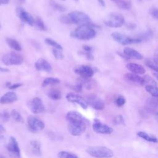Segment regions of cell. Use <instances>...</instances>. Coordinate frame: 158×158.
I'll list each match as a JSON object with an SVG mask.
<instances>
[{"label": "cell", "mask_w": 158, "mask_h": 158, "mask_svg": "<svg viewBox=\"0 0 158 158\" xmlns=\"http://www.w3.org/2000/svg\"><path fill=\"white\" fill-rule=\"evenodd\" d=\"M60 21L64 23H73L79 25H92V21L89 17L86 14L80 11H73L61 17Z\"/></svg>", "instance_id": "obj_1"}, {"label": "cell", "mask_w": 158, "mask_h": 158, "mask_svg": "<svg viewBox=\"0 0 158 158\" xmlns=\"http://www.w3.org/2000/svg\"><path fill=\"white\" fill-rule=\"evenodd\" d=\"M96 35V31L89 25H79L70 33L71 37L80 40H89L93 38Z\"/></svg>", "instance_id": "obj_2"}, {"label": "cell", "mask_w": 158, "mask_h": 158, "mask_svg": "<svg viewBox=\"0 0 158 158\" xmlns=\"http://www.w3.org/2000/svg\"><path fill=\"white\" fill-rule=\"evenodd\" d=\"M86 152L96 158H111L114 152L109 148L105 146H91L86 149Z\"/></svg>", "instance_id": "obj_3"}, {"label": "cell", "mask_w": 158, "mask_h": 158, "mask_svg": "<svg viewBox=\"0 0 158 158\" xmlns=\"http://www.w3.org/2000/svg\"><path fill=\"white\" fill-rule=\"evenodd\" d=\"M125 22L123 16L118 13L113 12L107 15L104 19L106 25L112 28H118L122 27Z\"/></svg>", "instance_id": "obj_4"}, {"label": "cell", "mask_w": 158, "mask_h": 158, "mask_svg": "<svg viewBox=\"0 0 158 158\" xmlns=\"http://www.w3.org/2000/svg\"><path fill=\"white\" fill-rule=\"evenodd\" d=\"M111 38L117 43H118L122 45H127L133 43H141L142 41L138 36L136 38H131L125 34L119 32H113L110 35Z\"/></svg>", "instance_id": "obj_5"}, {"label": "cell", "mask_w": 158, "mask_h": 158, "mask_svg": "<svg viewBox=\"0 0 158 158\" xmlns=\"http://www.w3.org/2000/svg\"><path fill=\"white\" fill-rule=\"evenodd\" d=\"M88 122H70L68 123V129L70 133L75 136L82 135L86 129Z\"/></svg>", "instance_id": "obj_6"}, {"label": "cell", "mask_w": 158, "mask_h": 158, "mask_svg": "<svg viewBox=\"0 0 158 158\" xmlns=\"http://www.w3.org/2000/svg\"><path fill=\"white\" fill-rule=\"evenodd\" d=\"M27 125L29 130L33 133L41 131L45 127L44 123L41 120L33 115H30L28 117Z\"/></svg>", "instance_id": "obj_7"}, {"label": "cell", "mask_w": 158, "mask_h": 158, "mask_svg": "<svg viewBox=\"0 0 158 158\" xmlns=\"http://www.w3.org/2000/svg\"><path fill=\"white\" fill-rule=\"evenodd\" d=\"M3 64L6 65H20L23 62V57L15 52H10L5 54L2 59Z\"/></svg>", "instance_id": "obj_8"}, {"label": "cell", "mask_w": 158, "mask_h": 158, "mask_svg": "<svg viewBox=\"0 0 158 158\" xmlns=\"http://www.w3.org/2000/svg\"><path fill=\"white\" fill-rule=\"evenodd\" d=\"M7 149L12 158H21L19 146L17 141L14 137H10L7 145Z\"/></svg>", "instance_id": "obj_9"}, {"label": "cell", "mask_w": 158, "mask_h": 158, "mask_svg": "<svg viewBox=\"0 0 158 158\" xmlns=\"http://www.w3.org/2000/svg\"><path fill=\"white\" fill-rule=\"evenodd\" d=\"M74 72L79 75L82 79H89L91 78L94 71L92 67L86 65H81L77 66L73 69Z\"/></svg>", "instance_id": "obj_10"}, {"label": "cell", "mask_w": 158, "mask_h": 158, "mask_svg": "<svg viewBox=\"0 0 158 158\" xmlns=\"http://www.w3.org/2000/svg\"><path fill=\"white\" fill-rule=\"evenodd\" d=\"M28 107L31 112L35 114L42 113L45 110L44 105L41 98L39 97L33 98L28 103Z\"/></svg>", "instance_id": "obj_11"}, {"label": "cell", "mask_w": 158, "mask_h": 158, "mask_svg": "<svg viewBox=\"0 0 158 158\" xmlns=\"http://www.w3.org/2000/svg\"><path fill=\"white\" fill-rule=\"evenodd\" d=\"M17 16L24 23L32 26L35 23V19L32 15L25 10L22 7H18L15 9Z\"/></svg>", "instance_id": "obj_12"}, {"label": "cell", "mask_w": 158, "mask_h": 158, "mask_svg": "<svg viewBox=\"0 0 158 158\" xmlns=\"http://www.w3.org/2000/svg\"><path fill=\"white\" fill-rule=\"evenodd\" d=\"M66 99L70 102L76 103L78 104L80 107H81L84 109H86L88 108V104L87 102V101L78 94L71 93H68L66 95Z\"/></svg>", "instance_id": "obj_13"}, {"label": "cell", "mask_w": 158, "mask_h": 158, "mask_svg": "<svg viewBox=\"0 0 158 158\" xmlns=\"http://www.w3.org/2000/svg\"><path fill=\"white\" fill-rule=\"evenodd\" d=\"M87 102L88 105L98 110H103L105 107L104 101L95 94L89 95L87 99Z\"/></svg>", "instance_id": "obj_14"}, {"label": "cell", "mask_w": 158, "mask_h": 158, "mask_svg": "<svg viewBox=\"0 0 158 158\" xmlns=\"http://www.w3.org/2000/svg\"><path fill=\"white\" fill-rule=\"evenodd\" d=\"M92 128L94 131L100 134H110L113 131V129L110 127L101 123L98 119L94 120Z\"/></svg>", "instance_id": "obj_15"}, {"label": "cell", "mask_w": 158, "mask_h": 158, "mask_svg": "<svg viewBox=\"0 0 158 158\" xmlns=\"http://www.w3.org/2000/svg\"><path fill=\"white\" fill-rule=\"evenodd\" d=\"M66 120L68 122H88V120L83 117L81 114L75 110H70L65 115Z\"/></svg>", "instance_id": "obj_16"}, {"label": "cell", "mask_w": 158, "mask_h": 158, "mask_svg": "<svg viewBox=\"0 0 158 158\" xmlns=\"http://www.w3.org/2000/svg\"><path fill=\"white\" fill-rule=\"evenodd\" d=\"M35 68L38 71H44L46 72H50L52 70L51 64L44 59L40 58L38 59L35 64Z\"/></svg>", "instance_id": "obj_17"}, {"label": "cell", "mask_w": 158, "mask_h": 158, "mask_svg": "<svg viewBox=\"0 0 158 158\" xmlns=\"http://www.w3.org/2000/svg\"><path fill=\"white\" fill-rule=\"evenodd\" d=\"M17 100V96L15 93L9 91L5 93L0 98V103L2 104H10Z\"/></svg>", "instance_id": "obj_18"}, {"label": "cell", "mask_w": 158, "mask_h": 158, "mask_svg": "<svg viewBox=\"0 0 158 158\" xmlns=\"http://www.w3.org/2000/svg\"><path fill=\"white\" fill-rule=\"evenodd\" d=\"M123 54L128 58L134 59L136 60H141L143 57V56L138 51L129 47H126L123 49Z\"/></svg>", "instance_id": "obj_19"}, {"label": "cell", "mask_w": 158, "mask_h": 158, "mask_svg": "<svg viewBox=\"0 0 158 158\" xmlns=\"http://www.w3.org/2000/svg\"><path fill=\"white\" fill-rule=\"evenodd\" d=\"M127 69L131 72L135 74H144L146 72L145 69L139 64H135V63H128L126 65Z\"/></svg>", "instance_id": "obj_20"}, {"label": "cell", "mask_w": 158, "mask_h": 158, "mask_svg": "<svg viewBox=\"0 0 158 158\" xmlns=\"http://www.w3.org/2000/svg\"><path fill=\"white\" fill-rule=\"evenodd\" d=\"M146 109L148 111L152 112L158 109V98H149L146 102Z\"/></svg>", "instance_id": "obj_21"}, {"label": "cell", "mask_w": 158, "mask_h": 158, "mask_svg": "<svg viewBox=\"0 0 158 158\" xmlns=\"http://www.w3.org/2000/svg\"><path fill=\"white\" fill-rule=\"evenodd\" d=\"M125 78L130 82L138 84L140 85H143V78L138 75L133 73H127L124 75Z\"/></svg>", "instance_id": "obj_22"}, {"label": "cell", "mask_w": 158, "mask_h": 158, "mask_svg": "<svg viewBox=\"0 0 158 158\" xmlns=\"http://www.w3.org/2000/svg\"><path fill=\"white\" fill-rule=\"evenodd\" d=\"M30 145L31 152L34 155L36 156H40L41 154V144L38 141L32 140L30 141Z\"/></svg>", "instance_id": "obj_23"}, {"label": "cell", "mask_w": 158, "mask_h": 158, "mask_svg": "<svg viewBox=\"0 0 158 158\" xmlns=\"http://www.w3.org/2000/svg\"><path fill=\"white\" fill-rule=\"evenodd\" d=\"M6 41L7 45L12 49L16 51H20L22 50V47L19 43L15 40L11 38H6Z\"/></svg>", "instance_id": "obj_24"}, {"label": "cell", "mask_w": 158, "mask_h": 158, "mask_svg": "<svg viewBox=\"0 0 158 158\" xmlns=\"http://www.w3.org/2000/svg\"><path fill=\"white\" fill-rule=\"evenodd\" d=\"M48 96L52 100H59L62 98L61 91L57 88H51L48 93Z\"/></svg>", "instance_id": "obj_25"}, {"label": "cell", "mask_w": 158, "mask_h": 158, "mask_svg": "<svg viewBox=\"0 0 158 158\" xmlns=\"http://www.w3.org/2000/svg\"><path fill=\"white\" fill-rule=\"evenodd\" d=\"M137 135L139 137H140V138H143V139H145L148 141L151 142V143H156L158 142V139L156 136L148 135L147 133L144 132V131L138 132Z\"/></svg>", "instance_id": "obj_26"}, {"label": "cell", "mask_w": 158, "mask_h": 158, "mask_svg": "<svg viewBox=\"0 0 158 158\" xmlns=\"http://www.w3.org/2000/svg\"><path fill=\"white\" fill-rule=\"evenodd\" d=\"M145 64L147 67L152 69V70L158 73V60L156 59H147L145 60Z\"/></svg>", "instance_id": "obj_27"}, {"label": "cell", "mask_w": 158, "mask_h": 158, "mask_svg": "<svg viewBox=\"0 0 158 158\" xmlns=\"http://www.w3.org/2000/svg\"><path fill=\"white\" fill-rule=\"evenodd\" d=\"M60 81V80L58 78H53V77H48L43 80L41 85L43 87H46L48 85H54L59 84Z\"/></svg>", "instance_id": "obj_28"}, {"label": "cell", "mask_w": 158, "mask_h": 158, "mask_svg": "<svg viewBox=\"0 0 158 158\" xmlns=\"http://www.w3.org/2000/svg\"><path fill=\"white\" fill-rule=\"evenodd\" d=\"M115 3L120 9L123 10H129L131 7V2L127 0H118Z\"/></svg>", "instance_id": "obj_29"}, {"label": "cell", "mask_w": 158, "mask_h": 158, "mask_svg": "<svg viewBox=\"0 0 158 158\" xmlns=\"http://www.w3.org/2000/svg\"><path fill=\"white\" fill-rule=\"evenodd\" d=\"M145 89L152 97L158 98V87L157 86L146 85L145 86Z\"/></svg>", "instance_id": "obj_30"}, {"label": "cell", "mask_w": 158, "mask_h": 158, "mask_svg": "<svg viewBox=\"0 0 158 158\" xmlns=\"http://www.w3.org/2000/svg\"><path fill=\"white\" fill-rule=\"evenodd\" d=\"M10 116L17 122H19V123H23L24 122L23 118L22 117V116L21 115L20 112L16 109H14L11 111Z\"/></svg>", "instance_id": "obj_31"}, {"label": "cell", "mask_w": 158, "mask_h": 158, "mask_svg": "<svg viewBox=\"0 0 158 158\" xmlns=\"http://www.w3.org/2000/svg\"><path fill=\"white\" fill-rule=\"evenodd\" d=\"M45 42H46V44H49L51 46H52L54 48H56V49H59V50H62L63 49L62 46L60 44H59L57 41H54V40H52L51 38H46L45 39Z\"/></svg>", "instance_id": "obj_32"}, {"label": "cell", "mask_w": 158, "mask_h": 158, "mask_svg": "<svg viewBox=\"0 0 158 158\" xmlns=\"http://www.w3.org/2000/svg\"><path fill=\"white\" fill-rule=\"evenodd\" d=\"M59 158H78V156L72 152H67L65 151H60L58 153L57 155Z\"/></svg>", "instance_id": "obj_33"}, {"label": "cell", "mask_w": 158, "mask_h": 158, "mask_svg": "<svg viewBox=\"0 0 158 158\" xmlns=\"http://www.w3.org/2000/svg\"><path fill=\"white\" fill-rule=\"evenodd\" d=\"M143 85H154L157 86V84L155 80H153L150 76L149 75H145L143 77Z\"/></svg>", "instance_id": "obj_34"}, {"label": "cell", "mask_w": 158, "mask_h": 158, "mask_svg": "<svg viewBox=\"0 0 158 158\" xmlns=\"http://www.w3.org/2000/svg\"><path fill=\"white\" fill-rule=\"evenodd\" d=\"M35 25L36 26V27L41 30V31H46V27L43 21V20L40 18V17H37L35 20Z\"/></svg>", "instance_id": "obj_35"}, {"label": "cell", "mask_w": 158, "mask_h": 158, "mask_svg": "<svg viewBox=\"0 0 158 158\" xmlns=\"http://www.w3.org/2000/svg\"><path fill=\"white\" fill-rule=\"evenodd\" d=\"M50 4L51 5V6L54 9H56V10H58L59 12H64L66 10V9L65 8V7H64L63 6H62L61 4H58L57 2H56L54 1L53 0H51L50 1Z\"/></svg>", "instance_id": "obj_36"}, {"label": "cell", "mask_w": 158, "mask_h": 158, "mask_svg": "<svg viewBox=\"0 0 158 158\" xmlns=\"http://www.w3.org/2000/svg\"><path fill=\"white\" fill-rule=\"evenodd\" d=\"M52 54L54 56V57L57 60H62L64 59V54L61 52V50L53 48L52 49Z\"/></svg>", "instance_id": "obj_37"}, {"label": "cell", "mask_w": 158, "mask_h": 158, "mask_svg": "<svg viewBox=\"0 0 158 158\" xmlns=\"http://www.w3.org/2000/svg\"><path fill=\"white\" fill-rule=\"evenodd\" d=\"M114 123L115 125H123L125 123L123 117L122 115H117L114 118Z\"/></svg>", "instance_id": "obj_38"}, {"label": "cell", "mask_w": 158, "mask_h": 158, "mask_svg": "<svg viewBox=\"0 0 158 158\" xmlns=\"http://www.w3.org/2000/svg\"><path fill=\"white\" fill-rule=\"evenodd\" d=\"M125 102H126V99H125V98L123 96H118V97L117 98V99L115 100V103H116L117 106H119V107H121V106H123V105L125 104Z\"/></svg>", "instance_id": "obj_39"}, {"label": "cell", "mask_w": 158, "mask_h": 158, "mask_svg": "<svg viewBox=\"0 0 158 158\" xmlns=\"http://www.w3.org/2000/svg\"><path fill=\"white\" fill-rule=\"evenodd\" d=\"M149 14L153 18L158 20V8H156V7L150 8Z\"/></svg>", "instance_id": "obj_40"}, {"label": "cell", "mask_w": 158, "mask_h": 158, "mask_svg": "<svg viewBox=\"0 0 158 158\" xmlns=\"http://www.w3.org/2000/svg\"><path fill=\"white\" fill-rule=\"evenodd\" d=\"M9 114L7 112L4 111L0 114V120L1 122H7L9 118Z\"/></svg>", "instance_id": "obj_41"}, {"label": "cell", "mask_w": 158, "mask_h": 158, "mask_svg": "<svg viewBox=\"0 0 158 158\" xmlns=\"http://www.w3.org/2000/svg\"><path fill=\"white\" fill-rule=\"evenodd\" d=\"M82 86H83V84L81 82H79L78 83L76 84L75 85L72 86V88L73 90H75L77 92H80L82 89Z\"/></svg>", "instance_id": "obj_42"}, {"label": "cell", "mask_w": 158, "mask_h": 158, "mask_svg": "<svg viewBox=\"0 0 158 158\" xmlns=\"http://www.w3.org/2000/svg\"><path fill=\"white\" fill-rule=\"evenodd\" d=\"M81 54H83L86 56V57L89 60H92L94 59V57L93 56V54H91V52H87V51H81Z\"/></svg>", "instance_id": "obj_43"}, {"label": "cell", "mask_w": 158, "mask_h": 158, "mask_svg": "<svg viewBox=\"0 0 158 158\" xmlns=\"http://www.w3.org/2000/svg\"><path fill=\"white\" fill-rule=\"evenodd\" d=\"M22 85V83H14V84H12V85H10L9 86H8V88L10 89H17L19 87H20Z\"/></svg>", "instance_id": "obj_44"}, {"label": "cell", "mask_w": 158, "mask_h": 158, "mask_svg": "<svg viewBox=\"0 0 158 158\" xmlns=\"http://www.w3.org/2000/svg\"><path fill=\"white\" fill-rule=\"evenodd\" d=\"M83 49L84 50V51H87V52H91L92 48L88 45H83Z\"/></svg>", "instance_id": "obj_45"}, {"label": "cell", "mask_w": 158, "mask_h": 158, "mask_svg": "<svg viewBox=\"0 0 158 158\" xmlns=\"http://www.w3.org/2000/svg\"><path fill=\"white\" fill-rule=\"evenodd\" d=\"M9 72V70L8 69L0 67V72Z\"/></svg>", "instance_id": "obj_46"}, {"label": "cell", "mask_w": 158, "mask_h": 158, "mask_svg": "<svg viewBox=\"0 0 158 158\" xmlns=\"http://www.w3.org/2000/svg\"><path fill=\"white\" fill-rule=\"evenodd\" d=\"M5 131H6L5 128H4L1 124H0V134H2V133H4Z\"/></svg>", "instance_id": "obj_47"}, {"label": "cell", "mask_w": 158, "mask_h": 158, "mask_svg": "<svg viewBox=\"0 0 158 158\" xmlns=\"http://www.w3.org/2000/svg\"><path fill=\"white\" fill-rule=\"evenodd\" d=\"M5 139H6L5 137L2 134H0V143L4 142Z\"/></svg>", "instance_id": "obj_48"}, {"label": "cell", "mask_w": 158, "mask_h": 158, "mask_svg": "<svg viewBox=\"0 0 158 158\" xmlns=\"http://www.w3.org/2000/svg\"><path fill=\"white\" fill-rule=\"evenodd\" d=\"M98 1V2L101 4V6L104 7L105 6V2L104 0H97Z\"/></svg>", "instance_id": "obj_49"}, {"label": "cell", "mask_w": 158, "mask_h": 158, "mask_svg": "<svg viewBox=\"0 0 158 158\" xmlns=\"http://www.w3.org/2000/svg\"><path fill=\"white\" fill-rule=\"evenodd\" d=\"M9 0H0L1 4H6L9 2Z\"/></svg>", "instance_id": "obj_50"}, {"label": "cell", "mask_w": 158, "mask_h": 158, "mask_svg": "<svg viewBox=\"0 0 158 158\" xmlns=\"http://www.w3.org/2000/svg\"><path fill=\"white\" fill-rule=\"evenodd\" d=\"M153 75L155 77V78L158 80V73H153Z\"/></svg>", "instance_id": "obj_51"}, {"label": "cell", "mask_w": 158, "mask_h": 158, "mask_svg": "<svg viewBox=\"0 0 158 158\" xmlns=\"http://www.w3.org/2000/svg\"><path fill=\"white\" fill-rule=\"evenodd\" d=\"M156 57H157L156 58V59L158 60V49H157V56H156Z\"/></svg>", "instance_id": "obj_52"}, {"label": "cell", "mask_w": 158, "mask_h": 158, "mask_svg": "<svg viewBox=\"0 0 158 158\" xmlns=\"http://www.w3.org/2000/svg\"><path fill=\"white\" fill-rule=\"evenodd\" d=\"M0 158H5L3 156H2L1 154H0Z\"/></svg>", "instance_id": "obj_53"}, {"label": "cell", "mask_w": 158, "mask_h": 158, "mask_svg": "<svg viewBox=\"0 0 158 158\" xmlns=\"http://www.w3.org/2000/svg\"><path fill=\"white\" fill-rule=\"evenodd\" d=\"M111 1H114V2H116V1H117L118 0H111Z\"/></svg>", "instance_id": "obj_54"}, {"label": "cell", "mask_w": 158, "mask_h": 158, "mask_svg": "<svg viewBox=\"0 0 158 158\" xmlns=\"http://www.w3.org/2000/svg\"><path fill=\"white\" fill-rule=\"evenodd\" d=\"M157 117H158V112L157 113Z\"/></svg>", "instance_id": "obj_55"}, {"label": "cell", "mask_w": 158, "mask_h": 158, "mask_svg": "<svg viewBox=\"0 0 158 158\" xmlns=\"http://www.w3.org/2000/svg\"><path fill=\"white\" fill-rule=\"evenodd\" d=\"M20 1H25V0H20Z\"/></svg>", "instance_id": "obj_56"}, {"label": "cell", "mask_w": 158, "mask_h": 158, "mask_svg": "<svg viewBox=\"0 0 158 158\" xmlns=\"http://www.w3.org/2000/svg\"><path fill=\"white\" fill-rule=\"evenodd\" d=\"M74 1H78V0H74Z\"/></svg>", "instance_id": "obj_57"}, {"label": "cell", "mask_w": 158, "mask_h": 158, "mask_svg": "<svg viewBox=\"0 0 158 158\" xmlns=\"http://www.w3.org/2000/svg\"><path fill=\"white\" fill-rule=\"evenodd\" d=\"M0 28H1V25H0Z\"/></svg>", "instance_id": "obj_58"}, {"label": "cell", "mask_w": 158, "mask_h": 158, "mask_svg": "<svg viewBox=\"0 0 158 158\" xmlns=\"http://www.w3.org/2000/svg\"><path fill=\"white\" fill-rule=\"evenodd\" d=\"M0 5H1V3H0Z\"/></svg>", "instance_id": "obj_59"}, {"label": "cell", "mask_w": 158, "mask_h": 158, "mask_svg": "<svg viewBox=\"0 0 158 158\" xmlns=\"http://www.w3.org/2000/svg\"><path fill=\"white\" fill-rule=\"evenodd\" d=\"M63 1H65V0H63Z\"/></svg>", "instance_id": "obj_60"}]
</instances>
